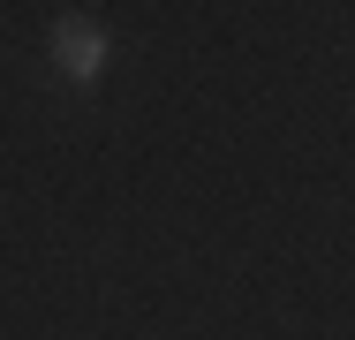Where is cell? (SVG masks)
I'll return each instance as SVG.
<instances>
[{
  "mask_svg": "<svg viewBox=\"0 0 355 340\" xmlns=\"http://www.w3.org/2000/svg\"><path fill=\"white\" fill-rule=\"evenodd\" d=\"M53 61L69 83H98V68H106V31L91 23V15H69L61 31H53Z\"/></svg>",
  "mask_w": 355,
  "mask_h": 340,
  "instance_id": "1",
  "label": "cell"
}]
</instances>
